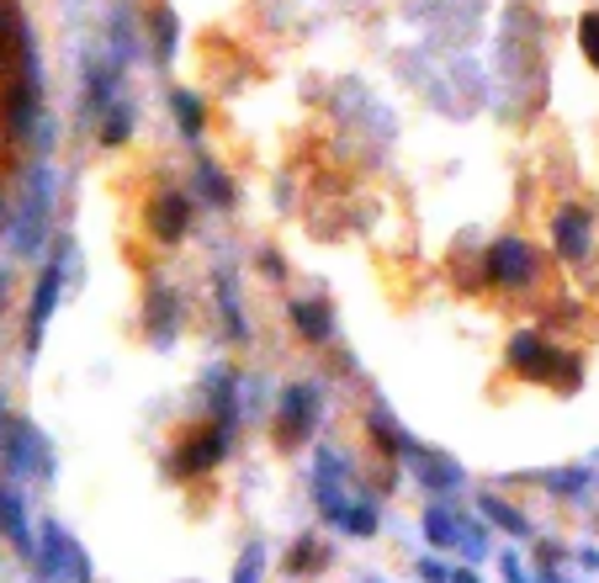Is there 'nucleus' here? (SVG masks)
I'll use <instances>...</instances> for the list:
<instances>
[{"label":"nucleus","mask_w":599,"mask_h":583,"mask_svg":"<svg viewBox=\"0 0 599 583\" xmlns=\"http://www.w3.org/2000/svg\"><path fill=\"white\" fill-rule=\"evenodd\" d=\"M149 32H154V59L170 64V54L180 48V22H176V11H170L165 0L149 11Z\"/></svg>","instance_id":"nucleus-17"},{"label":"nucleus","mask_w":599,"mask_h":583,"mask_svg":"<svg viewBox=\"0 0 599 583\" xmlns=\"http://www.w3.org/2000/svg\"><path fill=\"white\" fill-rule=\"evenodd\" d=\"M287 313H292V324L302 329V339H313V345H324V339L334 335V313L324 298H298Z\"/></svg>","instance_id":"nucleus-15"},{"label":"nucleus","mask_w":599,"mask_h":583,"mask_svg":"<svg viewBox=\"0 0 599 583\" xmlns=\"http://www.w3.org/2000/svg\"><path fill=\"white\" fill-rule=\"evenodd\" d=\"M127 59H133V22H127V5H118L112 11V27H107V64L122 75Z\"/></svg>","instance_id":"nucleus-19"},{"label":"nucleus","mask_w":599,"mask_h":583,"mask_svg":"<svg viewBox=\"0 0 599 583\" xmlns=\"http://www.w3.org/2000/svg\"><path fill=\"white\" fill-rule=\"evenodd\" d=\"M170 112H176V123L186 138H202V127H208V101H202V96L176 86V91H170Z\"/></svg>","instance_id":"nucleus-16"},{"label":"nucleus","mask_w":599,"mask_h":583,"mask_svg":"<svg viewBox=\"0 0 599 583\" xmlns=\"http://www.w3.org/2000/svg\"><path fill=\"white\" fill-rule=\"evenodd\" d=\"M0 530L16 541V552H32V530H27V515H22V498L0 489Z\"/></svg>","instance_id":"nucleus-21"},{"label":"nucleus","mask_w":599,"mask_h":583,"mask_svg":"<svg viewBox=\"0 0 599 583\" xmlns=\"http://www.w3.org/2000/svg\"><path fill=\"white\" fill-rule=\"evenodd\" d=\"M424 536H430L435 547H456V536H462V520H451L446 509H424Z\"/></svg>","instance_id":"nucleus-24"},{"label":"nucleus","mask_w":599,"mask_h":583,"mask_svg":"<svg viewBox=\"0 0 599 583\" xmlns=\"http://www.w3.org/2000/svg\"><path fill=\"white\" fill-rule=\"evenodd\" d=\"M478 504H482V515H488V520L504 525V530H514V536H525V530H531V525H525V515H520V509H510L504 498H478Z\"/></svg>","instance_id":"nucleus-25"},{"label":"nucleus","mask_w":599,"mask_h":583,"mask_svg":"<svg viewBox=\"0 0 599 583\" xmlns=\"http://www.w3.org/2000/svg\"><path fill=\"white\" fill-rule=\"evenodd\" d=\"M340 478H345V457L319 451V467H313V493H319L324 520H334V525H345V515H351V498H345V489H340Z\"/></svg>","instance_id":"nucleus-8"},{"label":"nucleus","mask_w":599,"mask_h":583,"mask_svg":"<svg viewBox=\"0 0 599 583\" xmlns=\"http://www.w3.org/2000/svg\"><path fill=\"white\" fill-rule=\"evenodd\" d=\"M504 579H510V583H525V573H520V562H514V557H504Z\"/></svg>","instance_id":"nucleus-32"},{"label":"nucleus","mask_w":599,"mask_h":583,"mask_svg":"<svg viewBox=\"0 0 599 583\" xmlns=\"http://www.w3.org/2000/svg\"><path fill=\"white\" fill-rule=\"evenodd\" d=\"M69 249H75V245H59V249H54V260L43 266V277H37V292H32V313H27V350H32V356H37V345H43V329H48V318H54V307H59V287H64Z\"/></svg>","instance_id":"nucleus-3"},{"label":"nucleus","mask_w":599,"mask_h":583,"mask_svg":"<svg viewBox=\"0 0 599 583\" xmlns=\"http://www.w3.org/2000/svg\"><path fill=\"white\" fill-rule=\"evenodd\" d=\"M589 234H595V213H589V208H563V213L552 217L557 255H563V260H573V266L589 255Z\"/></svg>","instance_id":"nucleus-10"},{"label":"nucleus","mask_w":599,"mask_h":583,"mask_svg":"<svg viewBox=\"0 0 599 583\" xmlns=\"http://www.w3.org/2000/svg\"><path fill=\"white\" fill-rule=\"evenodd\" d=\"M186 228H191V202L180 191H159L149 202V234L159 245H176Z\"/></svg>","instance_id":"nucleus-11"},{"label":"nucleus","mask_w":599,"mask_h":583,"mask_svg":"<svg viewBox=\"0 0 599 583\" xmlns=\"http://www.w3.org/2000/svg\"><path fill=\"white\" fill-rule=\"evenodd\" d=\"M176 318H180L176 287H149V307H144V324H149L154 345H170V339H176Z\"/></svg>","instance_id":"nucleus-13"},{"label":"nucleus","mask_w":599,"mask_h":583,"mask_svg":"<svg viewBox=\"0 0 599 583\" xmlns=\"http://www.w3.org/2000/svg\"><path fill=\"white\" fill-rule=\"evenodd\" d=\"M578 43H584V54H589V64L599 69V11H589V16H578Z\"/></svg>","instance_id":"nucleus-26"},{"label":"nucleus","mask_w":599,"mask_h":583,"mask_svg":"<svg viewBox=\"0 0 599 583\" xmlns=\"http://www.w3.org/2000/svg\"><path fill=\"white\" fill-rule=\"evenodd\" d=\"M340 530H356V536H371V530H377V509H371V504H356V509L345 515V525H340Z\"/></svg>","instance_id":"nucleus-27"},{"label":"nucleus","mask_w":599,"mask_h":583,"mask_svg":"<svg viewBox=\"0 0 599 583\" xmlns=\"http://www.w3.org/2000/svg\"><path fill=\"white\" fill-rule=\"evenodd\" d=\"M127 138H133V106L118 101V106L101 117V144H107V149H118V144H127Z\"/></svg>","instance_id":"nucleus-23"},{"label":"nucleus","mask_w":599,"mask_h":583,"mask_svg":"<svg viewBox=\"0 0 599 583\" xmlns=\"http://www.w3.org/2000/svg\"><path fill=\"white\" fill-rule=\"evenodd\" d=\"M48 213H54V181H48V170H32L27 202H22V217H16V255H37L43 249Z\"/></svg>","instance_id":"nucleus-2"},{"label":"nucleus","mask_w":599,"mask_h":583,"mask_svg":"<svg viewBox=\"0 0 599 583\" xmlns=\"http://www.w3.org/2000/svg\"><path fill=\"white\" fill-rule=\"evenodd\" d=\"M510 367L520 371V377H531V382H552V371H563L568 361H563L541 335H514L510 339Z\"/></svg>","instance_id":"nucleus-9"},{"label":"nucleus","mask_w":599,"mask_h":583,"mask_svg":"<svg viewBox=\"0 0 599 583\" xmlns=\"http://www.w3.org/2000/svg\"><path fill=\"white\" fill-rule=\"evenodd\" d=\"M488 281L493 287H531L536 281V260H531V245H520V239H499V245L488 249Z\"/></svg>","instance_id":"nucleus-6"},{"label":"nucleus","mask_w":599,"mask_h":583,"mask_svg":"<svg viewBox=\"0 0 599 583\" xmlns=\"http://www.w3.org/2000/svg\"><path fill=\"white\" fill-rule=\"evenodd\" d=\"M414 472H420V483L424 489H435V493H451V489H462V467H451L446 457H414Z\"/></svg>","instance_id":"nucleus-20"},{"label":"nucleus","mask_w":599,"mask_h":583,"mask_svg":"<svg viewBox=\"0 0 599 583\" xmlns=\"http://www.w3.org/2000/svg\"><path fill=\"white\" fill-rule=\"evenodd\" d=\"M451 583H478L473 573H451Z\"/></svg>","instance_id":"nucleus-33"},{"label":"nucleus","mask_w":599,"mask_h":583,"mask_svg":"<svg viewBox=\"0 0 599 583\" xmlns=\"http://www.w3.org/2000/svg\"><path fill=\"white\" fill-rule=\"evenodd\" d=\"M420 573H424V579H430V583H451V573H446V568H441V562H420Z\"/></svg>","instance_id":"nucleus-31"},{"label":"nucleus","mask_w":599,"mask_h":583,"mask_svg":"<svg viewBox=\"0 0 599 583\" xmlns=\"http://www.w3.org/2000/svg\"><path fill=\"white\" fill-rule=\"evenodd\" d=\"M541 483H552V489H563V493H584L589 489V472H546Z\"/></svg>","instance_id":"nucleus-29"},{"label":"nucleus","mask_w":599,"mask_h":583,"mask_svg":"<svg viewBox=\"0 0 599 583\" xmlns=\"http://www.w3.org/2000/svg\"><path fill=\"white\" fill-rule=\"evenodd\" d=\"M0 446H5V467H11V472H43V478L54 472V461H48L54 457L48 440L32 430V425H22V419L5 425V440H0Z\"/></svg>","instance_id":"nucleus-5"},{"label":"nucleus","mask_w":599,"mask_h":583,"mask_svg":"<svg viewBox=\"0 0 599 583\" xmlns=\"http://www.w3.org/2000/svg\"><path fill=\"white\" fill-rule=\"evenodd\" d=\"M313 562H319L313 541H298V547H292V557H287V573H302V568H313Z\"/></svg>","instance_id":"nucleus-30"},{"label":"nucleus","mask_w":599,"mask_h":583,"mask_svg":"<svg viewBox=\"0 0 599 583\" xmlns=\"http://www.w3.org/2000/svg\"><path fill=\"white\" fill-rule=\"evenodd\" d=\"M37 69V48H32L27 16L16 0H0V86H11L16 75Z\"/></svg>","instance_id":"nucleus-1"},{"label":"nucleus","mask_w":599,"mask_h":583,"mask_svg":"<svg viewBox=\"0 0 599 583\" xmlns=\"http://www.w3.org/2000/svg\"><path fill=\"white\" fill-rule=\"evenodd\" d=\"M260 547H244V557H240V568H234V583H260Z\"/></svg>","instance_id":"nucleus-28"},{"label":"nucleus","mask_w":599,"mask_h":583,"mask_svg":"<svg viewBox=\"0 0 599 583\" xmlns=\"http://www.w3.org/2000/svg\"><path fill=\"white\" fill-rule=\"evenodd\" d=\"M281 446H298L308 440V430L319 425V388L313 382H292L287 393H281Z\"/></svg>","instance_id":"nucleus-4"},{"label":"nucleus","mask_w":599,"mask_h":583,"mask_svg":"<svg viewBox=\"0 0 599 583\" xmlns=\"http://www.w3.org/2000/svg\"><path fill=\"white\" fill-rule=\"evenodd\" d=\"M43 573L48 579H75V583H90V562L86 552L64 536L59 525H43Z\"/></svg>","instance_id":"nucleus-7"},{"label":"nucleus","mask_w":599,"mask_h":583,"mask_svg":"<svg viewBox=\"0 0 599 583\" xmlns=\"http://www.w3.org/2000/svg\"><path fill=\"white\" fill-rule=\"evenodd\" d=\"M208 399L212 408H218V430L229 435L234 425H240V377L229 367H212L208 371Z\"/></svg>","instance_id":"nucleus-12"},{"label":"nucleus","mask_w":599,"mask_h":583,"mask_svg":"<svg viewBox=\"0 0 599 583\" xmlns=\"http://www.w3.org/2000/svg\"><path fill=\"white\" fill-rule=\"evenodd\" d=\"M223 446H229V435H223V430H208V435H197V440H186V446L176 451V472H180V478L208 472L212 461L223 457Z\"/></svg>","instance_id":"nucleus-14"},{"label":"nucleus","mask_w":599,"mask_h":583,"mask_svg":"<svg viewBox=\"0 0 599 583\" xmlns=\"http://www.w3.org/2000/svg\"><path fill=\"white\" fill-rule=\"evenodd\" d=\"M197 191L208 197L218 213L234 208V186H229V176H223V165H212V159H197Z\"/></svg>","instance_id":"nucleus-18"},{"label":"nucleus","mask_w":599,"mask_h":583,"mask_svg":"<svg viewBox=\"0 0 599 583\" xmlns=\"http://www.w3.org/2000/svg\"><path fill=\"white\" fill-rule=\"evenodd\" d=\"M218 307H223V324H229V339H249L244 335V313H240V287L229 271H218Z\"/></svg>","instance_id":"nucleus-22"}]
</instances>
